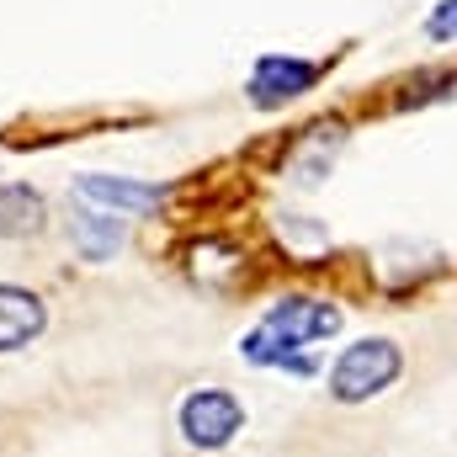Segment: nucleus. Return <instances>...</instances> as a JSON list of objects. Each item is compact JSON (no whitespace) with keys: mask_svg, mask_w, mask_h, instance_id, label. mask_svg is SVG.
<instances>
[{"mask_svg":"<svg viewBox=\"0 0 457 457\" xmlns=\"http://www.w3.org/2000/svg\"><path fill=\"white\" fill-rule=\"evenodd\" d=\"M245 245H234L228 234H208V239H197L192 250H187V271H192V282L197 287H213V293H224L234 287L239 277H245Z\"/></svg>","mask_w":457,"mask_h":457,"instance_id":"nucleus-7","label":"nucleus"},{"mask_svg":"<svg viewBox=\"0 0 457 457\" xmlns=\"http://www.w3.org/2000/svg\"><path fill=\"white\" fill-rule=\"evenodd\" d=\"M345 144V128L330 117V122H314V128H303V138H298V149H293V160H287V181L293 187H320L325 176H330V165H336V154H341Z\"/></svg>","mask_w":457,"mask_h":457,"instance_id":"nucleus-6","label":"nucleus"},{"mask_svg":"<svg viewBox=\"0 0 457 457\" xmlns=\"http://www.w3.org/2000/svg\"><path fill=\"white\" fill-rule=\"evenodd\" d=\"M176 426H181V442L197 447V453H224L228 442L245 431V404L239 394L228 388H192L176 410Z\"/></svg>","mask_w":457,"mask_h":457,"instance_id":"nucleus-3","label":"nucleus"},{"mask_svg":"<svg viewBox=\"0 0 457 457\" xmlns=\"http://www.w3.org/2000/svg\"><path fill=\"white\" fill-rule=\"evenodd\" d=\"M75 192H80L86 203H96V208L117 213V219H122V213H128V219H138V213H160L165 197H170L165 181H133V176H102V170L75 176Z\"/></svg>","mask_w":457,"mask_h":457,"instance_id":"nucleus-5","label":"nucleus"},{"mask_svg":"<svg viewBox=\"0 0 457 457\" xmlns=\"http://www.w3.org/2000/svg\"><path fill=\"white\" fill-rule=\"evenodd\" d=\"M345 314L336 298H320V293H282L261 320L255 330L239 341V356L250 367H277V372H293V378H309L314 372V356L309 345L341 336Z\"/></svg>","mask_w":457,"mask_h":457,"instance_id":"nucleus-1","label":"nucleus"},{"mask_svg":"<svg viewBox=\"0 0 457 457\" xmlns=\"http://www.w3.org/2000/svg\"><path fill=\"white\" fill-rule=\"evenodd\" d=\"M442 96H457V75L442 70V75H415L399 96V107H426V102H442Z\"/></svg>","mask_w":457,"mask_h":457,"instance_id":"nucleus-11","label":"nucleus"},{"mask_svg":"<svg viewBox=\"0 0 457 457\" xmlns=\"http://www.w3.org/2000/svg\"><path fill=\"white\" fill-rule=\"evenodd\" d=\"M399 378H404V345L388 341V336H361L336 356V367L325 378V394L345 410H356L367 399H383Z\"/></svg>","mask_w":457,"mask_h":457,"instance_id":"nucleus-2","label":"nucleus"},{"mask_svg":"<svg viewBox=\"0 0 457 457\" xmlns=\"http://www.w3.org/2000/svg\"><path fill=\"white\" fill-rule=\"evenodd\" d=\"M426 32H431L436 43H457V0H442V5L426 16Z\"/></svg>","mask_w":457,"mask_h":457,"instance_id":"nucleus-13","label":"nucleus"},{"mask_svg":"<svg viewBox=\"0 0 457 457\" xmlns=\"http://www.w3.org/2000/svg\"><path fill=\"white\" fill-rule=\"evenodd\" d=\"M43 228H48L43 192L27 181H5L0 187V239H37Z\"/></svg>","mask_w":457,"mask_h":457,"instance_id":"nucleus-10","label":"nucleus"},{"mask_svg":"<svg viewBox=\"0 0 457 457\" xmlns=\"http://www.w3.org/2000/svg\"><path fill=\"white\" fill-rule=\"evenodd\" d=\"M70 239H75L80 261L102 266V261H112L117 250H122L128 224H122L117 213H107V208H75V219H70Z\"/></svg>","mask_w":457,"mask_h":457,"instance_id":"nucleus-9","label":"nucleus"},{"mask_svg":"<svg viewBox=\"0 0 457 457\" xmlns=\"http://www.w3.org/2000/svg\"><path fill=\"white\" fill-rule=\"evenodd\" d=\"M277 234L287 239V245H330V234H325V224H314L309 213H277Z\"/></svg>","mask_w":457,"mask_h":457,"instance_id":"nucleus-12","label":"nucleus"},{"mask_svg":"<svg viewBox=\"0 0 457 457\" xmlns=\"http://www.w3.org/2000/svg\"><path fill=\"white\" fill-rule=\"evenodd\" d=\"M320 75H325V70H320L314 59H298V54H261L255 70H250V80H245V96H250V107L271 112V107L298 102L303 91H314Z\"/></svg>","mask_w":457,"mask_h":457,"instance_id":"nucleus-4","label":"nucleus"},{"mask_svg":"<svg viewBox=\"0 0 457 457\" xmlns=\"http://www.w3.org/2000/svg\"><path fill=\"white\" fill-rule=\"evenodd\" d=\"M48 325V309L32 287H16V282H0V356L5 351H21L43 336Z\"/></svg>","mask_w":457,"mask_h":457,"instance_id":"nucleus-8","label":"nucleus"}]
</instances>
